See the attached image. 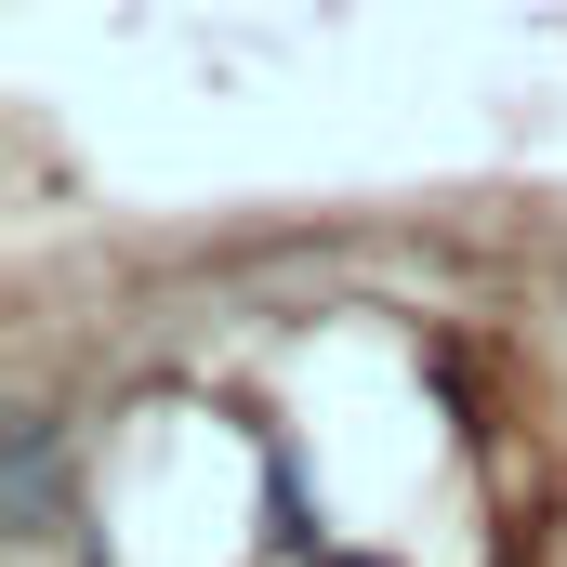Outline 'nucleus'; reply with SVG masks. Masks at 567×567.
Returning a JSON list of instances; mask_svg holds the SVG:
<instances>
[{"mask_svg":"<svg viewBox=\"0 0 567 567\" xmlns=\"http://www.w3.org/2000/svg\"><path fill=\"white\" fill-rule=\"evenodd\" d=\"M40 515H53V435L13 423V528H40Z\"/></svg>","mask_w":567,"mask_h":567,"instance_id":"obj_1","label":"nucleus"},{"mask_svg":"<svg viewBox=\"0 0 567 567\" xmlns=\"http://www.w3.org/2000/svg\"><path fill=\"white\" fill-rule=\"evenodd\" d=\"M330 567H370V555H330Z\"/></svg>","mask_w":567,"mask_h":567,"instance_id":"obj_2","label":"nucleus"}]
</instances>
